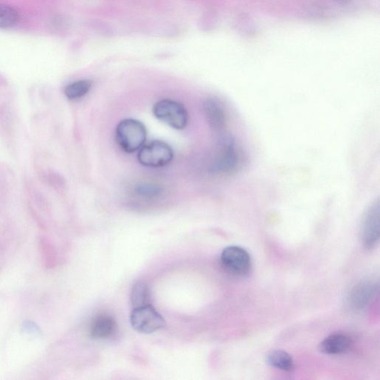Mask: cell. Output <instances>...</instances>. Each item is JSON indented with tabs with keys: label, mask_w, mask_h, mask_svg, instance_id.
<instances>
[{
	"label": "cell",
	"mask_w": 380,
	"mask_h": 380,
	"mask_svg": "<svg viewBox=\"0 0 380 380\" xmlns=\"http://www.w3.org/2000/svg\"><path fill=\"white\" fill-rule=\"evenodd\" d=\"M116 141L119 148L126 153L140 150L147 140L146 126L135 119L120 121L116 128Z\"/></svg>",
	"instance_id": "obj_1"
},
{
	"label": "cell",
	"mask_w": 380,
	"mask_h": 380,
	"mask_svg": "<svg viewBox=\"0 0 380 380\" xmlns=\"http://www.w3.org/2000/svg\"><path fill=\"white\" fill-rule=\"evenodd\" d=\"M220 150L214 160L211 170L217 174L227 175L236 171L240 164V153L236 141L230 135H223Z\"/></svg>",
	"instance_id": "obj_2"
},
{
	"label": "cell",
	"mask_w": 380,
	"mask_h": 380,
	"mask_svg": "<svg viewBox=\"0 0 380 380\" xmlns=\"http://www.w3.org/2000/svg\"><path fill=\"white\" fill-rule=\"evenodd\" d=\"M153 114L157 119L167 123L170 128L184 130L189 120L187 108L183 103L173 100H161L153 106Z\"/></svg>",
	"instance_id": "obj_3"
},
{
	"label": "cell",
	"mask_w": 380,
	"mask_h": 380,
	"mask_svg": "<svg viewBox=\"0 0 380 380\" xmlns=\"http://www.w3.org/2000/svg\"><path fill=\"white\" fill-rule=\"evenodd\" d=\"M174 157L173 150L167 143L155 140L139 150L138 159L144 167L159 168L168 165Z\"/></svg>",
	"instance_id": "obj_4"
},
{
	"label": "cell",
	"mask_w": 380,
	"mask_h": 380,
	"mask_svg": "<svg viewBox=\"0 0 380 380\" xmlns=\"http://www.w3.org/2000/svg\"><path fill=\"white\" fill-rule=\"evenodd\" d=\"M130 322L133 329L140 334H152L166 327L164 317L150 304L135 307L131 314Z\"/></svg>",
	"instance_id": "obj_5"
},
{
	"label": "cell",
	"mask_w": 380,
	"mask_h": 380,
	"mask_svg": "<svg viewBox=\"0 0 380 380\" xmlns=\"http://www.w3.org/2000/svg\"><path fill=\"white\" fill-rule=\"evenodd\" d=\"M221 263L227 272L237 277L247 275L252 267L248 252L237 246L227 247L223 250Z\"/></svg>",
	"instance_id": "obj_6"
},
{
	"label": "cell",
	"mask_w": 380,
	"mask_h": 380,
	"mask_svg": "<svg viewBox=\"0 0 380 380\" xmlns=\"http://www.w3.org/2000/svg\"><path fill=\"white\" fill-rule=\"evenodd\" d=\"M361 239L364 246L372 249L379 239V202L376 201L368 209L361 227Z\"/></svg>",
	"instance_id": "obj_7"
},
{
	"label": "cell",
	"mask_w": 380,
	"mask_h": 380,
	"mask_svg": "<svg viewBox=\"0 0 380 380\" xmlns=\"http://www.w3.org/2000/svg\"><path fill=\"white\" fill-rule=\"evenodd\" d=\"M379 291V284L371 281L361 282L355 285L349 293V303L352 309H365L375 298Z\"/></svg>",
	"instance_id": "obj_8"
},
{
	"label": "cell",
	"mask_w": 380,
	"mask_h": 380,
	"mask_svg": "<svg viewBox=\"0 0 380 380\" xmlns=\"http://www.w3.org/2000/svg\"><path fill=\"white\" fill-rule=\"evenodd\" d=\"M205 112L212 130L216 133H224L227 125V117L223 106L219 101L209 98L205 103Z\"/></svg>",
	"instance_id": "obj_9"
},
{
	"label": "cell",
	"mask_w": 380,
	"mask_h": 380,
	"mask_svg": "<svg viewBox=\"0 0 380 380\" xmlns=\"http://www.w3.org/2000/svg\"><path fill=\"white\" fill-rule=\"evenodd\" d=\"M117 329V324L113 317L108 315H100L96 317L90 325L89 334L96 339H104L112 337Z\"/></svg>",
	"instance_id": "obj_10"
},
{
	"label": "cell",
	"mask_w": 380,
	"mask_h": 380,
	"mask_svg": "<svg viewBox=\"0 0 380 380\" xmlns=\"http://www.w3.org/2000/svg\"><path fill=\"white\" fill-rule=\"evenodd\" d=\"M351 341L346 335L336 334L325 338L319 346V351L329 355H337L346 352L351 347Z\"/></svg>",
	"instance_id": "obj_11"
},
{
	"label": "cell",
	"mask_w": 380,
	"mask_h": 380,
	"mask_svg": "<svg viewBox=\"0 0 380 380\" xmlns=\"http://www.w3.org/2000/svg\"><path fill=\"white\" fill-rule=\"evenodd\" d=\"M267 364L284 371H292L295 369L294 361L291 355L284 351L273 350L266 356Z\"/></svg>",
	"instance_id": "obj_12"
},
{
	"label": "cell",
	"mask_w": 380,
	"mask_h": 380,
	"mask_svg": "<svg viewBox=\"0 0 380 380\" xmlns=\"http://www.w3.org/2000/svg\"><path fill=\"white\" fill-rule=\"evenodd\" d=\"M93 86L91 81L81 80L68 85L65 89V95L68 100L76 101L86 96Z\"/></svg>",
	"instance_id": "obj_13"
},
{
	"label": "cell",
	"mask_w": 380,
	"mask_h": 380,
	"mask_svg": "<svg viewBox=\"0 0 380 380\" xmlns=\"http://www.w3.org/2000/svg\"><path fill=\"white\" fill-rule=\"evenodd\" d=\"M21 20V14L15 8L0 4V29H10Z\"/></svg>",
	"instance_id": "obj_14"
},
{
	"label": "cell",
	"mask_w": 380,
	"mask_h": 380,
	"mask_svg": "<svg viewBox=\"0 0 380 380\" xmlns=\"http://www.w3.org/2000/svg\"><path fill=\"white\" fill-rule=\"evenodd\" d=\"M131 299L134 309L150 304V292L148 285L143 282H137L133 287Z\"/></svg>",
	"instance_id": "obj_15"
},
{
	"label": "cell",
	"mask_w": 380,
	"mask_h": 380,
	"mask_svg": "<svg viewBox=\"0 0 380 380\" xmlns=\"http://www.w3.org/2000/svg\"><path fill=\"white\" fill-rule=\"evenodd\" d=\"M136 194L146 199H153L158 197L161 190L158 186L151 184H140L135 188Z\"/></svg>",
	"instance_id": "obj_16"
},
{
	"label": "cell",
	"mask_w": 380,
	"mask_h": 380,
	"mask_svg": "<svg viewBox=\"0 0 380 380\" xmlns=\"http://www.w3.org/2000/svg\"><path fill=\"white\" fill-rule=\"evenodd\" d=\"M24 328L28 332L37 333L39 332V329L31 322H27L24 324Z\"/></svg>",
	"instance_id": "obj_17"
},
{
	"label": "cell",
	"mask_w": 380,
	"mask_h": 380,
	"mask_svg": "<svg viewBox=\"0 0 380 380\" xmlns=\"http://www.w3.org/2000/svg\"><path fill=\"white\" fill-rule=\"evenodd\" d=\"M338 1L346 2V1H348V0H338Z\"/></svg>",
	"instance_id": "obj_18"
}]
</instances>
